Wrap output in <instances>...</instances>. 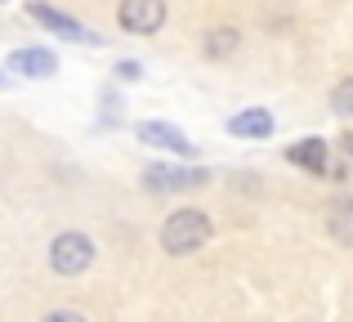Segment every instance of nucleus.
<instances>
[{
    "instance_id": "1",
    "label": "nucleus",
    "mask_w": 353,
    "mask_h": 322,
    "mask_svg": "<svg viewBox=\"0 0 353 322\" xmlns=\"http://www.w3.org/2000/svg\"><path fill=\"white\" fill-rule=\"evenodd\" d=\"M210 237H215V224H210L206 210L179 206V210H170L165 224H161V251L165 255H192V251H201Z\"/></svg>"
},
{
    "instance_id": "2",
    "label": "nucleus",
    "mask_w": 353,
    "mask_h": 322,
    "mask_svg": "<svg viewBox=\"0 0 353 322\" xmlns=\"http://www.w3.org/2000/svg\"><path fill=\"white\" fill-rule=\"evenodd\" d=\"M99 246L90 233H77V228H68V233H59L50 242V269L59 273V278H81V273L94 264Z\"/></svg>"
},
{
    "instance_id": "3",
    "label": "nucleus",
    "mask_w": 353,
    "mask_h": 322,
    "mask_svg": "<svg viewBox=\"0 0 353 322\" xmlns=\"http://www.w3.org/2000/svg\"><path fill=\"white\" fill-rule=\"evenodd\" d=\"M27 18L32 23H41L50 36H63V41H81V45H103V36H94L81 18L63 14V9H54L50 0H27Z\"/></svg>"
},
{
    "instance_id": "4",
    "label": "nucleus",
    "mask_w": 353,
    "mask_h": 322,
    "mask_svg": "<svg viewBox=\"0 0 353 322\" xmlns=\"http://www.w3.org/2000/svg\"><path fill=\"white\" fill-rule=\"evenodd\" d=\"M165 18H170L165 0H121L117 5V23L130 36H157L165 27Z\"/></svg>"
},
{
    "instance_id": "5",
    "label": "nucleus",
    "mask_w": 353,
    "mask_h": 322,
    "mask_svg": "<svg viewBox=\"0 0 353 322\" xmlns=\"http://www.w3.org/2000/svg\"><path fill=\"white\" fill-rule=\"evenodd\" d=\"M210 183V170L206 165H148L143 170V188L148 192H188V188H201Z\"/></svg>"
},
{
    "instance_id": "6",
    "label": "nucleus",
    "mask_w": 353,
    "mask_h": 322,
    "mask_svg": "<svg viewBox=\"0 0 353 322\" xmlns=\"http://www.w3.org/2000/svg\"><path fill=\"white\" fill-rule=\"evenodd\" d=\"M134 134H139V143H148V148L174 152V157H197V143H192L179 125H170V121H139Z\"/></svg>"
},
{
    "instance_id": "7",
    "label": "nucleus",
    "mask_w": 353,
    "mask_h": 322,
    "mask_svg": "<svg viewBox=\"0 0 353 322\" xmlns=\"http://www.w3.org/2000/svg\"><path fill=\"white\" fill-rule=\"evenodd\" d=\"M5 72H18V77H32V81H50L54 72H59V59H54V50L32 45V50H14L9 54Z\"/></svg>"
},
{
    "instance_id": "8",
    "label": "nucleus",
    "mask_w": 353,
    "mask_h": 322,
    "mask_svg": "<svg viewBox=\"0 0 353 322\" xmlns=\"http://www.w3.org/2000/svg\"><path fill=\"white\" fill-rule=\"evenodd\" d=\"M273 125L277 121L268 108H241L237 117H228V134H237V139H268Z\"/></svg>"
},
{
    "instance_id": "9",
    "label": "nucleus",
    "mask_w": 353,
    "mask_h": 322,
    "mask_svg": "<svg viewBox=\"0 0 353 322\" xmlns=\"http://www.w3.org/2000/svg\"><path fill=\"white\" fill-rule=\"evenodd\" d=\"M286 161L291 165H300V170H309V174H327V139H300V143H291L286 148Z\"/></svg>"
},
{
    "instance_id": "10",
    "label": "nucleus",
    "mask_w": 353,
    "mask_h": 322,
    "mask_svg": "<svg viewBox=\"0 0 353 322\" xmlns=\"http://www.w3.org/2000/svg\"><path fill=\"white\" fill-rule=\"evenodd\" d=\"M237 50H241V32H237V27H210V32H206V41H201V54H206L210 63L233 59Z\"/></svg>"
},
{
    "instance_id": "11",
    "label": "nucleus",
    "mask_w": 353,
    "mask_h": 322,
    "mask_svg": "<svg viewBox=\"0 0 353 322\" xmlns=\"http://www.w3.org/2000/svg\"><path fill=\"white\" fill-rule=\"evenodd\" d=\"M327 233L336 237L340 246H353V201H336V206H327Z\"/></svg>"
},
{
    "instance_id": "12",
    "label": "nucleus",
    "mask_w": 353,
    "mask_h": 322,
    "mask_svg": "<svg viewBox=\"0 0 353 322\" xmlns=\"http://www.w3.org/2000/svg\"><path fill=\"white\" fill-rule=\"evenodd\" d=\"M331 108H336L340 117H353V77L336 81V90H331Z\"/></svg>"
},
{
    "instance_id": "13",
    "label": "nucleus",
    "mask_w": 353,
    "mask_h": 322,
    "mask_svg": "<svg viewBox=\"0 0 353 322\" xmlns=\"http://www.w3.org/2000/svg\"><path fill=\"white\" fill-rule=\"evenodd\" d=\"M41 322H90V318L81 314V309H50Z\"/></svg>"
},
{
    "instance_id": "14",
    "label": "nucleus",
    "mask_w": 353,
    "mask_h": 322,
    "mask_svg": "<svg viewBox=\"0 0 353 322\" xmlns=\"http://www.w3.org/2000/svg\"><path fill=\"white\" fill-rule=\"evenodd\" d=\"M112 72H117V77H121V81H139V77H143V68H139V63H134V59H121V63H117V68H112Z\"/></svg>"
},
{
    "instance_id": "15",
    "label": "nucleus",
    "mask_w": 353,
    "mask_h": 322,
    "mask_svg": "<svg viewBox=\"0 0 353 322\" xmlns=\"http://www.w3.org/2000/svg\"><path fill=\"white\" fill-rule=\"evenodd\" d=\"M340 148H345L349 157H353V130H345V134H340Z\"/></svg>"
},
{
    "instance_id": "16",
    "label": "nucleus",
    "mask_w": 353,
    "mask_h": 322,
    "mask_svg": "<svg viewBox=\"0 0 353 322\" xmlns=\"http://www.w3.org/2000/svg\"><path fill=\"white\" fill-rule=\"evenodd\" d=\"M0 85H5V68H0Z\"/></svg>"
},
{
    "instance_id": "17",
    "label": "nucleus",
    "mask_w": 353,
    "mask_h": 322,
    "mask_svg": "<svg viewBox=\"0 0 353 322\" xmlns=\"http://www.w3.org/2000/svg\"><path fill=\"white\" fill-rule=\"evenodd\" d=\"M0 5H5V0H0Z\"/></svg>"
}]
</instances>
